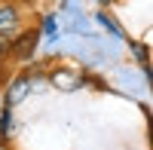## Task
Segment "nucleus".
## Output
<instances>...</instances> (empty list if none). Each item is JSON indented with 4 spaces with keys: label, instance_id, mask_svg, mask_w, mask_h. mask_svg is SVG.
<instances>
[{
    "label": "nucleus",
    "instance_id": "1",
    "mask_svg": "<svg viewBox=\"0 0 153 150\" xmlns=\"http://www.w3.org/2000/svg\"><path fill=\"white\" fill-rule=\"evenodd\" d=\"M37 40H40V34H37V31H25L22 37H16V40L9 43L6 52H12L16 58H31L34 49H37Z\"/></svg>",
    "mask_w": 153,
    "mask_h": 150
},
{
    "label": "nucleus",
    "instance_id": "2",
    "mask_svg": "<svg viewBox=\"0 0 153 150\" xmlns=\"http://www.w3.org/2000/svg\"><path fill=\"white\" fill-rule=\"evenodd\" d=\"M31 77L28 74H22V77H16V83H12V89H9V95H6V107H12V104H19L25 95H28V89H31Z\"/></svg>",
    "mask_w": 153,
    "mask_h": 150
},
{
    "label": "nucleus",
    "instance_id": "3",
    "mask_svg": "<svg viewBox=\"0 0 153 150\" xmlns=\"http://www.w3.org/2000/svg\"><path fill=\"white\" fill-rule=\"evenodd\" d=\"M12 25H19V9L16 6H0V28L9 31Z\"/></svg>",
    "mask_w": 153,
    "mask_h": 150
},
{
    "label": "nucleus",
    "instance_id": "4",
    "mask_svg": "<svg viewBox=\"0 0 153 150\" xmlns=\"http://www.w3.org/2000/svg\"><path fill=\"white\" fill-rule=\"evenodd\" d=\"M9 126H12V120H9V107H6V110H3V117H0V138H6Z\"/></svg>",
    "mask_w": 153,
    "mask_h": 150
},
{
    "label": "nucleus",
    "instance_id": "5",
    "mask_svg": "<svg viewBox=\"0 0 153 150\" xmlns=\"http://www.w3.org/2000/svg\"><path fill=\"white\" fill-rule=\"evenodd\" d=\"M43 31H46V37H55V19H52V16L43 22Z\"/></svg>",
    "mask_w": 153,
    "mask_h": 150
},
{
    "label": "nucleus",
    "instance_id": "6",
    "mask_svg": "<svg viewBox=\"0 0 153 150\" xmlns=\"http://www.w3.org/2000/svg\"><path fill=\"white\" fill-rule=\"evenodd\" d=\"M6 49H9V37H3V34H0V61H3V55H6Z\"/></svg>",
    "mask_w": 153,
    "mask_h": 150
}]
</instances>
